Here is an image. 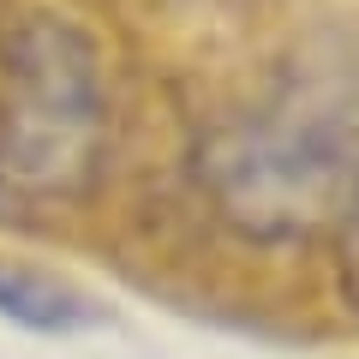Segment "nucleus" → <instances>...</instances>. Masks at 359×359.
<instances>
[{
	"label": "nucleus",
	"instance_id": "obj_4",
	"mask_svg": "<svg viewBox=\"0 0 359 359\" xmlns=\"http://www.w3.org/2000/svg\"><path fill=\"white\" fill-rule=\"evenodd\" d=\"M335 287H341L347 311L359 318V204L347 210V222L335 228Z\"/></svg>",
	"mask_w": 359,
	"mask_h": 359
},
{
	"label": "nucleus",
	"instance_id": "obj_1",
	"mask_svg": "<svg viewBox=\"0 0 359 359\" xmlns=\"http://www.w3.org/2000/svg\"><path fill=\"white\" fill-rule=\"evenodd\" d=\"M192 162L216 222L240 240L335 233L359 204V30H306L252 102L198 138Z\"/></svg>",
	"mask_w": 359,
	"mask_h": 359
},
{
	"label": "nucleus",
	"instance_id": "obj_2",
	"mask_svg": "<svg viewBox=\"0 0 359 359\" xmlns=\"http://www.w3.org/2000/svg\"><path fill=\"white\" fill-rule=\"evenodd\" d=\"M108 162V84L96 42L60 13L0 36V222L84 204Z\"/></svg>",
	"mask_w": 359,
	"mask_h": 359
},
{
	"label": "nucleus",
	"instance_id": "obj_3",
	"mask_svg": "<svg viewBox=\"0 0 359 359\" xmlns=\"http://www.w3.org/2000/svg\"><path fill=\"white\" fill-rule=\"evenodd\" d=\"M0 311L13 323H25V330H42V335L78 330V323L90 318L84 299L66 282H54L42 269H18V264H0Z\"/></svg>",
	"mask_w": 359,
	"mask_h": 359
}]
</instances>
